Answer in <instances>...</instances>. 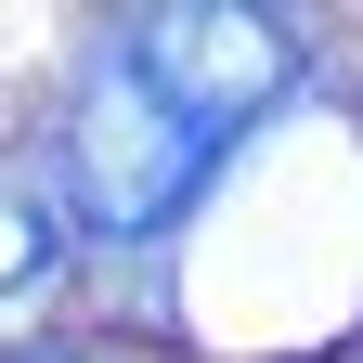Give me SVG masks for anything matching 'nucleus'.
<instances>
[{"mask_svg": "<svg viewBox=\"0 0 363 363\" xmlns=\"http://www.w3.org/2000/svg\"><path fill=\"white\" fill-rule=\"evenodd\" d=\"M311 39L286 13H130L91 39L52 117V208L91 247H143L208 195V169L298 91Z\"/></svg>", "mask_w": 363, "mask_h": 363, "instance_id": "nucleus-1", "label": "nucleus"}, {"mask_svg": "<svg viewBox=\"0 0 363 363\" xmlns=\"http://www.w3.org/2000/svg\"><path fill=\"white\" fill-rule=\"evenodd\" d=\"M52 259H65V208H52V182L0 169V298H13V286H39Z\"/></svg>", "mask_w": 363, "mask_h": 363, "instance_id": "nucleus-2", "label": "nucleus"}, {"mask_svg": "<svg viewBox=\"0 0 363 363\" xmlns=\"http://www.w3.org/2000/svg\"><path fill=\"white\" fill-rule=\"evenodd\" d=\"M0 363H78V350H0Z\"/></svg>", "mask_w": 363, "mask_h": 363, "instance_id": "nucleus-3", "label": "nucleus"}]
</instances>
